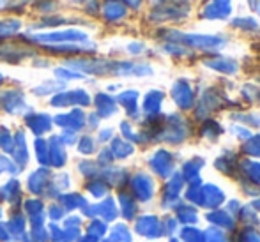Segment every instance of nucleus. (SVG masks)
<instances>
[{"mask_svg": "<svg viewBox=\"0 0 260 242\" xmlns=\"http://www.w3.org/2000/svg\"><path fill=\"white\" fill-rule=\"evenodd\" d=\"M232 13V2L230 0H206L200 11L202 18L207 20H223Z\"/></svg>", "mask_w": 260, "mask_h": 242, "instance_id": "nucleus-1", "label": "nucleus"}, {"mask_svg": "<svg viewBox=\"0 0 260 242\" xmlns=\"http://www.w3.org/2000/svg\"><path fill=\"white\" fill-rule=\"evenodd\" d=\"M34 41H43V43H80L87 41V34L80 30H64V32H53V34H38L32 36Z\"/></svg>", "mask_w": 260, "mask_h": 242, "instance_id": "nucleus-2", "label": "nucleus"}, {"mask_svg": "<svg viewBox=\"0 0 260 242\" xmlns=\"http://www.w3.org/2000/svg\"><path fill=\"white\" fill-rule=\"evenodd\" d=\"M90 97L89 94H85L83 90H71V92H62L57 94L52 99V105L53 106H69V105H89Z\"/></svg>", "mask_w": 260, "mask_h": 242, "instance_id": "nucleus-3", "label": "nucleus"}, {"mask_svg": "<svg viewBox=\"0 0 260 242\" xmlns=\"http://www.w3.org/2000/svg\"><path fill=\"white\" fill-rule=\"evenodd\" d=\"M103 14L106 20L117 21L126 16V7H124V4L119 2V0H108L103 6Z\"/></svg>", "mask_w": 260, "mask_h": 242, "instance_id": "nucleus-4", "label": "nucleus"}, {"mask_svg": "<svg viewBox=\"0 0 260 242\" xmlns=\"http://www.w3.org/2000/svg\"><path fill=\"white\" fill-rule=\"evenodd\" d=\"M55 122L60 124L64 127H71V129H80L83 126V113L80 110H73L68 115H58Z\"/></svg>", "mask_w": 260, "mask_h": 242, "instance_id": "nucleus-5", "label": "nucleus"}, {"mask_svg": "<svg viewBox=\"0 0 260 242\" xmlns=\"http://www.w3.org/2000/svg\"><path fill=\"white\" fill-rule=\"evenodd\" d=\"M181 41L189 43L193 46H202V48H207V46H218L221 45L223 41L212 38V36H182L181 34Z\"/></svg>", "mask_w": 260, "mask_h": 242, "instance_id": "nucleus-6", "label": "nucleus"}, {"mask_svg": "<svg viewBox=\"0 0 260 242\" xmlns=\"http://www.w3.org/2000/svg\"><path fill=\"white\" fill-rule=\"evenodd\" d=\"M4 108L11 113H18L21 112V108H25V101L21 92H7L4 96Z\"/></svg>", "mask_w": 260, "mask_h": 242, "instance_id": "nucleus-7", "label": "nucleus"}, {"mask_svg": "<svg viewBox=\"0 0 260 242\" xmlns=\"http://www.w3.org/2000/svg\"><path fill=\"white\" fill-rule=\"evenodd\" d=\"M27 124H28V127L32 129V133H36V134L45 133V131H48L50 126H52L48 115H32V117H28V119H27Z\"/></svg>", "mask_w": 260, "mask_h": 242, "instance_id": "nucleus-8", "label": "nucleus"}, {"mask_svg": "<svg viewBox=\"0 0 260 242\" xmlns=\"http://www.w3.org/2000/svg\"><path fill=\"white\" fill-rule=\"evenodd\" d=\"M50 149V159H52V163L55 166H62L66 161V154H64V149H62V144L58 138H52V145L48 147Z\"/></svg>", "mask_w": 260, "mask_h": 242, "instance_id": "nucleus-9", "label": "nucleus"}, {"mask_svg": "<svg viewBox=\"0 0 260 242\" xmlns=\"http://www.w3.org/2000/svg\"><path fill=\"white\" fill-rule=\"evenodd\" d=\"M14 157L16 161H20L21 164L27 161V145H25V136L23 133H18L16 138H14Z\"/></svg>", "mask_w": 260, "mask_h": 242, "instance_id": "nucleus-10", "label": "nucleus"}, {"mask_svg": "<svg viewBox=\"0 0 260 242\" xmlns=\"http://www.w3.org/2000/svg\"><path fill=\"white\" fill-rule=\"evenodd\" d=\"M46 177H48L46 171H36V174H32L30 177H28V189H32L34 193H39L45 188Z\"/></svg>", "mask_w": 260, "mask_h": 242, "instance_id": "nucleus-11", "label": "nucleus"}, {"mask_svg": "<svg viewBox=\"0 0 260 242\" xmlns=\"http://www.w3.org/2000/svg\"><path fill=\"white\" fill-rule=\"evenodd\" d=\"M96 101H98V106H100L101 117H108L115 112V105H113V101L108 96H105V94H100Z\"/></svg>", "mask_w": 260, "mask_h": 242, "instance_id": "nucleus-12", "label": "nucleus"}, {"mask_svg": "<svg viewBox=\"0 0 260 242\" xmlns=\"http://www.w3.org/2000/svg\"><path fill=\"white\" fill-rule=\"evenodd\" d=\"M20 30V23L18 21H0V38H6V36H13Z\"/></svg>", "mask_w": 260, "mask_h": 242, "instance_id": "nucleus-13", "label": "nucleus"}, {"mask_svg": "<svg viewBox=\"0 0 260 242\" xmlns=\"http://www.w3.org/2000/svg\"><path fill=\"white\" fill-rule=\"evenodd\" d=\"M175 99L182 106H188L191 102V96H189V90L186 89V85H182V89H179V87L175 89Z\"/></svg>", "mask_w": 260, "mask_h": 242, "instance_id": "nucleus-14", "label": "nucleus"}, {"mask_svg": "<svg viewBox=\"0 0 260 242\" xmlns=\"http://www.w3.org/2000/svg\"><path fill=\"white\" fill-rule=\"evenodd\" d=\"M36 149H38V157L41 163H48V144H46L45 140H38L36 142Z\"/></svg>", "mask_w": 260, "mask_h": 242, "instance_id": "nucleus-15", "label": "nucleus"}, {"mask_svg": "<svg viewBox=\"0 0 260 242\" xmlns=\"http://www.w3.org/2000/svg\"><path fill=\"white\" fill-rule=\"evenodd\" d=\"M234 27H241V28H257V21L251 20V18H237V20L232 21Z\"/></svg>", "mask_w": 260, "mask_h": 242, "instance_id": "nucleus-16", "label": "nucleus"}, {"mask_svg": "<svg viewBox=\"0 0 260 242\" xmlns=\"http://www.w3.org/2000/svg\"><path fill=\"white\" fill-rule=\"evenodd\" d=\"M58 89H60V85H58V83L48 82V83H45V85L38 87V89H36L34 92L38 94V96H43V94H48V92H57Z\"/></svg>", "mask_w": 260, "mask_h": 242, "instance_id": "nucleus-17", "label": "nucleus"}, {"mask_svg": "<svg viewBox=\"0 0 260 242\" xmlns=\"http://www.w3.org/2000/svg\"><path fill=\"white\" fill-rule=\"evenodd\" d=\"M159 101H161L159 92H151V96H147V101H145V108H147L149 112H151V110H157Z\"/></svg>", "mask_w": 260, "mask_h": 242, "instance_id": "nucleus-18", "label": "nucleus"}, {"mask_svg": "<svg viewBox=\"0 0 260 242\" xmlns=\"http://www.w3.org/2000/svg\"><path fill=\"white\" fill-rule=\"evenodd\" d=\"M11 145H13V138L7 133V129H0V147H4L6 150H11Z\"/></svg>", "mask_w": 260, "mask_h": 242, "instance_id": "nucleus-19", "label": "nucleus"}, {"mask_svg": "<svg viewBox=\"0 0 260 242\" xmlns=\"http://www.w3.org/2000/svg\"><path fill=\"white\" fill-rule=\"evenodd\" d=\"M94 150V142H92V138H83L82 140V144H80V152H83V154H89V152H92Z\"/></svg>", "mask_w": 260, "mask_h": 242, "instance_id": "nucleus-20", "label": "nucleus"}, {"mask_svg": "<svg viewBox=\"0 0 260 242\" xmlns=\"http://www.w3.org/2000/svg\"><path fill=\"white\" fill-rule=\"evenodd\" d=\"M57 76L58 78H64V80H71V78H82L80 73H71V71H66V69H57Z\"/></svg>", "mask_w": 260, "mask_h": 242, "instance_id": "nucleus-21", "label": "nucleus"}, {"mask_svg": "<svg viewBox=\"0 0 260 242\" xmlns=\"http://www.w3.org/2000/svg\"><path fill=\"white\" fill-rule=\"evenodd\" d=\"M60 140H62V142H66V144H68V145H73V144H75V142H76V136H75V134H73V131H71V133L62 134Z\"/></svg>", "mask_w": 260, "mask_h": 242, "instance_id": "nucleus-22", "label": "nucleus"}, {"mask_svg": "<svg viewBox=\"0 0 260 242\" xmlns=\"http://www.w3.org/2000/svg\"><path fill=\"white\" fill-rule=\"evenodd\" d=\"M248 6H250L255 13L260 14V0H248Z\"/></svg>", "mask_w": 260, "mask_h": 242, "instance_id": "nucleus-23", "label": "nucleus"}, {"mask_svg": "<svg viewBox=\"0 0 260 242\" xmlns=\"http://www.w3.org/2000/svg\"><path fill=\"white\" fill-rule=\"evenodd\" d=\"M124 4H127L129 7H133V9H137V7H140V4L144 2V0H122Z\"/></svg>", "mask_w": 260, "mask_h": 242, "instance_id": "nucleus-24", "label": "nucleus"}, {"mask_svg": "<svg viewBox=\"0 0 260 242\" xmlns=\"http://www.w3.org/2000/svg\"><path fill=\"white\" fill-rule=\"evenodd\" d=\"M2 80H4V76H2V75H0V83H2Z\"/></svg>", "mask_w": 260, "mask_h": 242, "instance_id": "nucleus-25", "label": "nucleus"}, {"mask_svg": "<svg viewBox=\"0 0 260 242\" xmlns=\"http://www.w3.org/2000/svg\"><path fill=\"white\" fill-rule=\"evenodd\" d=\"M76 2H83V0H76Z\"/></svg>", "mask_w": 260, "mask_h": 242, "instance_id": "nucleus-26", "label": "nucleus"}, {"mask_svg": "<svg viewBox=\"0 0 260 242\" xmlns=\"http://www.w3.org/2000/svg\"><path fill=\"white\" fill-rule=\"evenodd\" d=\"M0 214H2V212H0Z\"/></svg>", "mask_w": 260, "mask_h": 242, "instance_id": "nucleus-27", "label": "nucleus"}]
</instances>
